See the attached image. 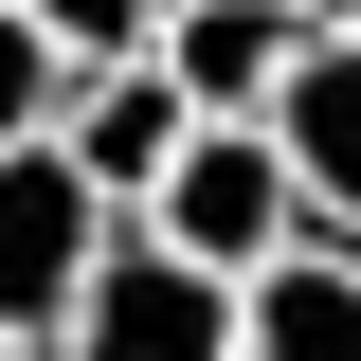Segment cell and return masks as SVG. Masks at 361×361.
<instances>
[{
  "label": "cell",
  "mask_w": 361,
  "mask_h": 361,
  "mask_svg": "<svg viewBox=\"0 0 361 361\" xmlns=\"http://www.w3.org/2000/svg\"><path fill=\"white\" fill-rule=\"evenodd\" d=\"M54 145L90 163V199H145L180 145V73L163 54H90V73H54Z\"/></svg>",
  "instance_id": "obj_5"
},
{
  "label": "cell",
  "mask_w": 361,
  "mask_h": 361,
  "mask_svg": "<svg viewBox=\"0 0 361 361\" xmlns=\"http://www.w3.org/2000/svg\"><path fill=\"white\" fill-rule=\"evenodd\" d=\"M307 18H361V0H307Z\"/></svg>",
  "instance_id": "obj_10"
},
{
  "label": "cell",
  "mask_w": 361,
  "mask_h": 361,
  "mask_svg": "<svg viewBox=\"0 0 361 361\" xmlns=\"http://www.w3.org/2000/svg\"><path fill=\"white\" fill-rule=\"evenodd\" d=\"M145 235H180L199 271H271L289 235H307V180H289V145H271V109H180L163 180L127 199Z\"/></svg>",
  "instance_id": "obj_1"
},
{
  "label": "cell",
  "mask_w": 361,
  "mask_h": 361,
  "mask_svg": "<svg viewBox=\"0 0 361 361\" xmlns=\"http://www.w3.org/2000/svg\"><path fill=\"white\" fill-rule=\"evenodd\" d=\"M0 361H37V343H18V325H0Z\"/></svg>",
  "instance_id": "obj_11"
},
{
  "label": "cell",
  "mask_w": 361,
  "mask_h": 361,
  "mask_svg": "<svg viewBox=\"0 0 361 361\" xmlns=\"http://www.w3.org/2000/svg\"><path fill=\"white\" fill-rule=\"evenodd\" d=\"M18 18H37L73 73H90V54H145V37H163V0H18Z\"/></svg>",
  "instance_id": "obj_8"
},
{
  "label": "cell",
  "mask_w": 361,
  "mask_h": 361,
  "mask_svg": "<svg viewBox=\"0 0 361 361\" xmlns=\"http://www.w3.org/2000/svg\"><path fill=\"white\" fill-rule=\"evenodd\" d=\"M271 145L307 180V235H361V18H307V54L271 73Z\"/></svg>",
  "instance_id": "obj_4"
},
{
  "label": "cell",
  "mask_w": 361,
  "mask_h": 361,
  "mask_svg": "<svg viewBox=\"0 0 361 361\" xmlns=\"http://www.w3.org/2000/svg\"><path fill=\"white\" fill-rule=\"evenodd\" d=\"M145 54L180 73V109H271V73L307 54V0H163Z\"/></svg>",
  "instance_id": "obj_7"
},
{
  "label": "cell",
  "mask_w": 361,
  "mask_h": 361,
  "mask_svg": "<svg viewBox=\"0 0 361 361\" xmlns=\"http://www.w3.org/2000/svg\"><path fill=\"white\" fill-rule=\"evenodd\" d=\"M235 361H361V235H289L235 271Z\"/></svg>",
  "instance_id": "obj_6"
},
{
  "label": "cell",
  "mask_w": 361,
  "mask_h": 361,
  "mask_svg": "<svg viewBox=\"0 0 361 361\" xmlns=\"http://www.w3.org/2000/svg\"><path fill=\"white\" fill-rule=\"evenodd\" d=\"M54 73H73V54H54L37 18L0 0V145H18V127H54Z\"/></svg>",
  "instance_id": "obj_9"
},
{
  "label": "cell",
  "mask_w": 361,
  "mask_h": 361,
  "mask_svg": "<svg viewBox=\"0 0 361 361\" xmlns=\"http://www.w3.org/2000/svg\"><path fill=\"white\" fill-rule=\"evenodd\" d=\"M109 217H127V199H90V163H73L54 127H18V145H0V325H18V343H54L73 271L109 253Z\"/></svg>",
  "instance_id": "obj_3"
},
{
  "label": "cell",
  "mask_w": 361,
  "mask_h": 361,
  "mask_svg": "<svg viewBox=\"0 0 361 361\" xmlns=\"http://www.w3.org/2000/svg\"><path fill=\"white\" fill-rule=\"evenodd\" d=\"M37 361H235V271H199L180 235L109 217V253L73 271V307H54Z\"/></svg>",
  "instance_id": "obj_2"
}]
</instances>
